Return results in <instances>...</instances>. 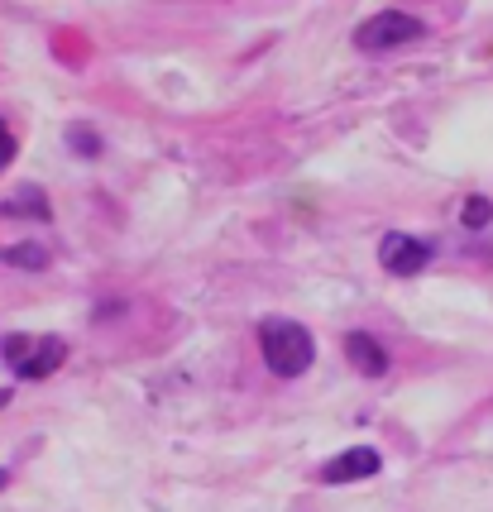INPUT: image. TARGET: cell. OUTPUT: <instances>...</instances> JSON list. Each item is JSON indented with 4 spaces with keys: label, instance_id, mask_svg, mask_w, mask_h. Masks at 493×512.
Returning <instances> with one entry per match:
<instances>
[{
    "label": "cell",
    "instance_id": "cell-5",
    "mask_svg": "<svg viewBox=\"0 0 493 512\" xmlns=\"http://www.w3.org/2000/svg\"><path fill=\"white\" fill-rule=\"evenodd\" d=\"M383 469V455L374 446H355L336 455L331 465H321V484H350V479H374Z\"/></svg>",
    "mask_w": 493,
    "mask_h": 512
},
{
    "label": "cell",
    "instance_id": "cell-7",
    "mask_svg": "<svg viewBox=\"0 0 493 512\" xmlns=\"http://www.w3.org/2000/svg\"><path fill=\"white\" fill-rule=\"evenodd\" d=\"M489 221H493V201L489 197H470L465 206H460V225H465V230H484Z\"/></svg>",
    "mask_w": 493,
    "mask_h": 512
},
{
    "label": "cell",
    "instance_id": "cell-4",
    "mask_svg": "<svg viewBox=\"0 0 493 512\" xmlns=\"http://www.w3.org/2000/svg\"><path fill=\"white\" fill-rule=\"evenodd\" d=\"M431 254H436V249L426 245V240H417V235H403V230H393V235H383L379 264L388 268V273H398V278H412V273H422V268L431 264Z\"/></svg>",
    "mask_w": 493,
    "mask_h": 512
},
{
    "label": "cell",
    "instance_id": "cell-6",
    "mask_svg": "<svg viewBox=\"0 0 493 512\" xmlns=\"http://www.w3.org/2000/svg\"><path fill=\"white\" fill-rule=\"evenodd\" d=\"M345 355H350V364H355L364 379H379V374H388V355H383V345L369 331L345 335Z\"/></svg>",
    "mask_w": 493,
    "mask_h": 512
},
{
    "label": "cell",
    "instance_id": "cell-1",
    "mask_svg": "<svg viewBox=\"0 0 493 512\" xmlns=\"http://www.w3.org/2000/svg\"><path fill=\"white\" fill-rule=\"evenodd\" d=\"M259 350H264V364H269L278 379H302L316 359L312 335H307V326H297V321H264L259 326Z\"/></svg>",
    "mask_w": 493,
    "mask_h": 512
},
{
    "label": "cell",
    "instance_id": "cell-3",
    "mask_svg": "<svg viewBox=\"0 0 493 512\" xmlns=\"http://www.w3.org/2000/svg\"><path fill=\"white\" fill-rule=\"evenodd\" d=\"M426 24L417 15H407V10H379L374 20H364L355 29V48L364 53H388V48H403L412 39H422Z\"/></svg>",
    "mask_w": 493,
    "mask_h": 512
},
{
    "label": "cell",
    "instance_id": "cell-11",
    "mask_svg": "<svg viewBox=\"0 0 493 512\" xmlns=\"http://www.w3.org/2000/svg\"><path fill=\"white\" fill-rule=\"evenodd\" d=\"M5 484H10V469L0 465V489H5Z\"/></svg>",
    "mask_w": 493,
    "mask_h": 512
},
{
    "label": "cell",
    "instance_id": "cell-2",
    "mask_svg": "<svg viewBox=\"0 0 493 512\" xmlns=\"http://www.w3.org/2000/svg\"><path fill=\"white\" fill-rule=\"evenodd\" d=\"M0 355H5L15 379L34 383V379H48V374L63 369L68 340H63V335H5V340H0Z\"/></svg>",
    "mask_w": 493,
    "mask_h": 512
},
{
    "label": "cell",
    "instance_id": "cell-10",
    "mask_svg": "<svg viewBox=\"0 0 493 512\" xmlns=\"http://www.w3.org/2000/svg\"><path fill=\"white\" fill-rule=\"evenodd\" d=\"M10 398H15V388H0V407H5Z\"/></svg>",
    "mask_w": 493,
    "mask_h": 512
},
{
    "label": "cell",
    "instance_id": "cell-9",
    "mask_svg": "<svg viewBox=\"0 0 493 512\" xmlns=\"http://www.w3.org/2000/svg\"><path fill=\"white\" fill-rule=\"evenodd\" d=\"M10 158H15V139H10V125L0 120V173L10 168Z\"/></svg>",
    "mask_w": 493,
    "mask_h": 512
},
{
    "label": "cell",
    "instance_id": "cell-8",
    "mask_svg": "<svg viewBox=\"0 0 493 512\" xmlns=\"http://www.w3.org/2000/svg\"><path fill=\"white\" fill-rule=\"evenodd\" d=\"M68 144L77 149V154H101V139L87 130H68Z\"/></svg>",
    "mask_w": 493,
    "mask_h": 512
}]
</instances>
